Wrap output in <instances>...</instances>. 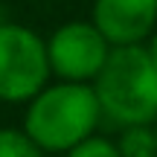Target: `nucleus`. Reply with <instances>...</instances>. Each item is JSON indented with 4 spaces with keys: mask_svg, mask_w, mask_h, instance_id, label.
<instances>
[{
    "mask_svg": "<svg viewBox=\"0 0 157 157\" xmlns=\"http://www.w3.org/2000/svg\"><path fill=\"white\" fill-rule=\"evenodd\" d=\"M102 119L93 84L58 78L26 102L21 128L44 148V154H67L73 146L96 134Z\"/></svg>",
    "mask_w": 157,
    "mask_h": 157,
    "instance_id": "f257e3e1",
    "label": "nucleus"
},
{
    "mask_svg": "<svg viewBox=\"0 0 157 157\" xmlns=\"http://www.w3.org/2000/svg\"><path fill=\"white\" fill-rule=\"evenodd\" d=\"M102 117L125 125H148L157 119V61L146 44L113 47L102 73L93 78Z\"/></svg>",
    "mask_w": 157,
    "mask_h": 157,
    "instance_id": "f03ea898",
    "label": "nucleus"
},
{
    "mask_svg": "<svg viewBox=\"0 0 157 157\" xmlns=\"http://www.w3.org/2000/svg\"><path fill=\"white\" fill-rule=\"evenodd\" d=\"M50 78L47 38L23 23H0V102L26 105Z\"/></svg>",
    "mask_w": 157,
    "mask_h": 157,
    "instance_id": "7ed1b4c3",
    "label": "nucleus"
},
{
    "mask_svg": "<svg viewBox=\"0 0 157 157\" xmlns=\"http://www.w3.org/2000/svg\"><path fill=\"white\" fill-rule=\"evenodd\" d=\"M111 50V41L99 32L93 21H67L47 38L50 73L61 82L93 84Z\"/></svg>",
    "mask_w": 157,
    "mask_h": 157,
    "instance_id": "20e7f679",
    "label": "nucleus"
},
{
    "mask_svg": "<svg viewBox=\"0 0 157 157\" xmlns=\"http://www.w3.org/2000/svg\"><path fill=\"white\" fill-rule=\"evenodd\" d=\"M90 21L111 47L146 44L157 29V0H93Z\"/></svg>",
    "mask_w": 157,
    "mask_h": 157,
    "instance_id": "39448f33",
    "label": "nucleus"
},
{
    "mask_svg": "<svg viewBox=\"0 0 157 157\" xmlns=\"http://www.w3.org/2000/svg\"><path fill=\"white\" fill-rule=\"evenodd\" d=\"M122 157H157V143H154V125H125L117 140Z\"/></svg>",
    "mask_w": 157,
    "mask_h": 157,
    "instance_id": "423d86ee",
    "label": "nucleus"
},
{
    "mask_svg": "<svg viewBox=\"0 0 157 157\" xmlns=\"http://www.w3.org/2000/svg\"><path fill=\"white\" fill-rule=\"evenodd\" d=\"M0 157H44V148L23 128L0 125Z\"/></svg>",
    "mask_w": 157,
    "mask_h": 157,
    "instance_id": "0eeeda50",
    "label": "nucleus"
},
{
    "mask_svg": "<svg viewBox=\"0 0 157 157\" xmlns=\"http://www.w3.org/2000/svg\"><path fill=\"white\" fill-rule=\"evenodd\" d=\"M64 157H122L117 140L111 137H102V134H90L87 140H82L78 146H73Z\"/></svg>",
    "mask_w": 157,
    "mask_h": 157,
    "instance_id": "6e6552de",
    "label": "nucleus"
},
{
    "mask_svg": "<svg viewBox=\"0 0 157 157\" xmlns=\"http://www.w3.org/2000/svg\"><path fill=\"white\" fill-rule=\"evenodd\" d=\"M146 47H148V52H151V58H154V61H157V29H154V32H151V38H148V41H146Z\"/></svg>",
    "mask_w": 157,
    "mask_h": 157,
    "instance_id": "1a4fd4ad",
    "label": "nucleus"
},
{
    "mask_svg": "<svg viewBox=\"0 0 157 157\" xmlns=\"http://www.w3.org/2000/svg\"><path fill=\"white\" fill-rule=\"evenodd\" d=\"M151 125H154V143H157V119H154V122H151Z\"/></svg>",
    "mask_w": 157,
    "mask_h": 157,
    "instance_id": "9d476101",
    "label": "nucleus"
}]
</instances>
